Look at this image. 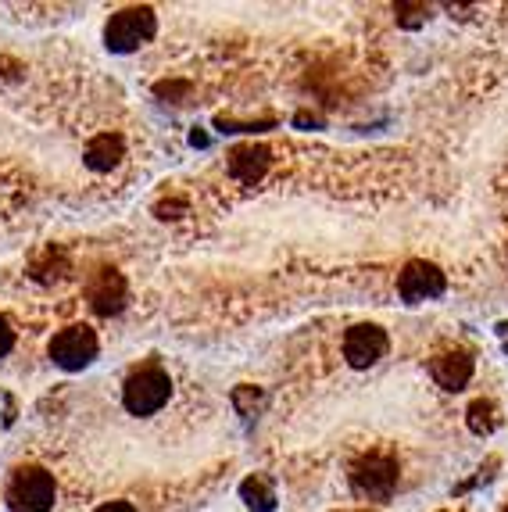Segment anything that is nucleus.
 I'll list each match as a JSON object with an SVG mask.
<instances>
[{
    "mask_svg": "<svg viewBox=\"0 0 508 512\" xmlns=\"http://www.w3.org/2000/svg\"><path fill=\"white\" fill-rule=\"evenodd\" d=\"M94 512H136L129 502H104L101 509H94Z\"/></svg>",
    "mask_w": 508,
    "mask_h": 512,
    "instance_id": "2eb2a0df",
    "label": "nucleus"
},
{
    "mask_svg": "<svg viewBox=\"0 0 508 512\" xmlns=\"http://www.w3.org/2000/svg\"><path fill=\"white\" fill-rule=\"evenodd\" d=\"M444 287H448L444 273L433 262H423V258L408 262L405 269H401V276H398V294L408 301V305H419V301L441 298Z\"/></svg>",
    "mask_w": 508,
    "mask_h": 512,
    "instance_id": "423d86ee",
    "label": "nucleus"
},
{
    "mask_svg": "<svg viewBox=\"0 0 508 512\" xmlns=\"http://www.w3.org/2000/svg\"><path fill=\"white\" fill-rule=\"evenodd\" d=\"M154 29H158V18H154L151 8H122L108 18L104 43H108V51L129 54V51H136L140 43L151 40Z\"/></svg>",
    "mask_w": 508,
    "mask_h": 512,
    "instance_id": "7ed1b4c3",
    "label": "nucleus"
},
{
    "mask_svg": "<svg viewBox=\"0 0 508 512\" xmlns=\"http://www.w3.org/2000/svg\"><path fill=\"white\" fill-rule=\"evenodd\" d=\"M430 376L444 391H462L469 384V376H473V359L466 351H444V355H437L430 362Z\"/></svg>",
    "mask_w": 508,
    "mask_h": 512,
    "instance_id": "1a4fd4ad",
    "label": "nucleus"
},
{
    "mask_svg": "<svg viewBox=\"0 0 508 512\" xmlns=\"http://www.w3.org/2000/svg\"><path fill=\"white\" fill-rule=\"evenodd\" d=\"M119 162H122V137H115V133H101V137H94L86 144V165L90 169L108 172Z\"/></svg>",
    "mask_w": 508,
    "mask_h": 512,
    "instance_id": "9b49d317",
    "label": "nucleus"
},
{
    "mask_svg": "<svg viewBox=\"0 0 508 512\" xmlns=\"http://www.w3.org/2000/svg\"><path fill=\"white\" fill-rule=\"evenodd\" d=\"M86 298L97 316H119L126 308V280L119 269H97L86 283Z\"/></svg>",
    "mask_w": 508,
    "mask_h": 512,
    "instance_id": "6e6552de",
    "label": "nucleus"
},
{
    "mask_svg": "<svg viewBox=\"0 0 508 512\" xmlns=\"http://www.w3.org/2000/svg\"><path fill=\"white\" fill-rule=\"evenodd\" d=\"M172 394V376L161 366H140L129 373L126 387H122V405L133 416H154L158 409H165Z\"/></svg>",
    "mask_w": 508,
    "mask_h": 512,
    "instance_id": "f257e3e1",
    "label": "nucleus"
},
{
    "mask_svg": "<svg viewBox=\"0 0 508 512\" xmlns=\"http://www.w3.org/2000/svg\"><path fill=\"white\" fill-rule=\"evenodd\" d=\"M47 351H51L54 366L76 373V369H86L97 359V333L83 323L65 326V330H58L51 337V348Z\"/></svg>",
    "mask_w": 508,
    "mask_h": 512,
    "instance_id": "39448f33",
    "label": "nucleus"
},
{
    "mask_svg": "<svg viewBox=\"0 0 508 512\" xmlns=\"http://www.w3.org/2000/svg\"><path fill=\"white\" fill-rule=\"evenodd\" d=\"M240 498L247 502V509L254 512H269L276 505V495H272V484L265 477H247L240 484Z\"/></svg>",
    "mask_w": 508,
    "mask_h": 512,
    "instance_id": "f8f14e48",
    "label": "nucleus"
},
{
    "mask_svg": "<svg viewBox=\"0 0 508 512\" xmlns=\"http://www.w3.org/2000/svg\"><path fill=\"white\" fill-rule=\"evenodd\" d=\"M15 348V330H11V323L4 316H0V359L8 355V351Z\"/></svg>",
    "mask_w": 508,
    "mask_h": 512,
    "instance_id": "4468645a",
    "label": "nucleus"
},
{
    "mask_svg": "<svg viewBox=\"0 0 508 512\" xmlns=\"http://www.w3.org/2000/svg\"><path fill=\"white\" fill-rule=\"evenodd\" d=\"M491 412H494V405H491V402H476L473 409H469V427H473L476 434H487V430L494 427Z\"/></svg>",
    "mask_w": 508,
    "mask_h": 512,
    "instance_id": "ddd939ff",
    "label": "nucleus"
},
{
    "mask_svg": "<svg viewBox=\"0 0 508 512\" xmlns=\"http://www.w3.org/2000/svg\"><path fill=\"white\" fill-rule=\"evenodd\" d=\"M351 491L365 502H387L394 491H398V462L390 455H362V459L351 462Z\"/></svg>",
    "mask_w": 508,
    "mask_h": 512,
    "instance_id": "f03ea898",
    "label": "nucleus"
},
{
    "mask_svg": "<svg viewBox=\"0 0 508 512\" xmlns=\"http://www.w3.org/2000/svg\"><path fill=\"white\" fill-rule=\"evenodd\" d=\"M505 512H508V505H505Z\"/></svg>",
    "mask_w": 508,
    "mask_h": 512,
    "instance_id": "dca6fc26",
    "label": "nucleus"
},
{
    "mask_svg": "<svg viewBox=\"0 0 508 512\" xmlns=\"http://www.w3.org/2000/svg\"><path fill=\"white\" fill-rule=\"evenodd\" d=\"M387 348H390L387 333H383L376 323H358L344 333V359H348V366H355V369L376 366V362L387 355Z\"/></svg>",
    "mask_w": 508,
    "mask_h": 512,
    "instance_id": "0eeeda50",
    "label": "nucleus"
},
{
    "mask_svg": "<svg viewBox=\"0 0 508 512\" xmlns=\"http://www.w3.org/2000/svg\"><path fill=\"white\" fill-rule=\"evenodd\" d=\"M4 498L15 512H47L54 505V477L40 466H22L11 473Z\"/></svg>",
    "mask_w": 508,
    "mask_h": 512,
    "instance_id": "20e7f679",
    "label": "nucleus"
},
{
    "mask_svg": "<svg viewBox=\"0 0 508 512\" xmlns=\"http://www.w3.org/2000/svg\"><path fill=\"white\" fill-rule=\"evenodd\" d=\"M269 169V151L265 147H237L229 154V172L237 176L240 183H258Z\"/></svg>",
    "mask_w": 508,
    "mask_h": 512,
    "instance_id": "9d476101",
    "label": "nucleus"
}]
</instances>
